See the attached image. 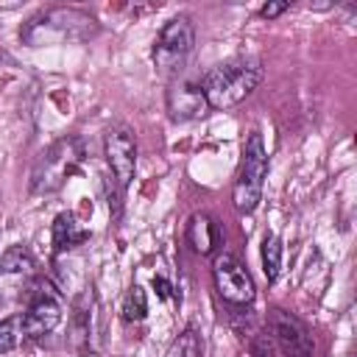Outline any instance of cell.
<instances>
[{
	"label": "cell",
	"mask_w": 357,
	"mask_h": 357,
	"mask_svg": "<svg viewBox=\"0 0 357 357\" xmlns=\"http://www.w3.org/2000/svg\"><path fill=\"white\" fill-rule=\"evenodd\" d=\"M98 31L95 17L81 8H45L33 14L22 28V42L31 47L42 45H64V42H81L89 39Z\"/></svg>",
	"instance_id": "1"
},
{
	"label": "cell",
	"mask_w": 357,
	"mask_h": 357,
	"mask_svg": "<svg viewBox=\"0 0 357 357\" xmlns=\"http://www.w3.org/2000/svg\"><path fill=\"white\" fill-rule=\"evenodd\" d=\"M259 78H262V67L254 59L218 64L215 70H209L201 78V89H204L206 106L209 109H231V106H237L245 95H251V89L259 84Z\"/></svg>",
	"instance_id": "2"
},
{
	"label": "cell",
	"mask_w": 357,
	"mask_h": 357,
	"mask_svg": "<svg viewBox=\"0 0 357 357\" xmlns=\"http://www.w3.org/2000/svg\"><path fill=\"white\" fill-rule=\"evenodd\" d=\"M81 159H84L81 139L64 137V139L53 142L36 159V167H33V176H31L33 192H53V190H59L67 181V176L75 173V167L81 165Z\"/></svg>",
	"instance_id": "3"
},
{
	"label": "cell",
	"mask_w": 357,
	"mask_h": 357,
	"mask_svg": "<svg viewBox=\"0 0 357 357\" xmlns=\"http://www.w3.org/2000/svg\"><path fill=\"white\" fill-rule=\"evenodd\" d=\"M265 173H268V153H265L262 137L257 131H251L248 139H245V151H243L240 178L234 184V206L240 212H251L259 204Z\"/></svg>",
	"instance_id": "4"
},
{
	"label": "cell",
	"mask_w": 357,
	"mask_h": 357,
	"mask_svg": "<svg viewBox=\"0 0 357 357\" xmlns=\"http://www.w3.org/2000/svg\"><path fill=\"white\" fill-rule=\"evenodd\" d=\"M192 42H195V28L190 22V17H173L159 39H156V47H153V64L162 70V73H178L187 61V56L192 53Z\"/></svg>",
	"instance_id": "5"
},
{
	"label": "cell",
	"mask_w": 357,
	"mask_h": 357,
	"mask_svg": "<svg viewBox=\"0 0 357 357\" xmlns=\"http://www.w3.org/2000/svg\"><path fill=\"white\" fill-rule=\"evenodd\" d=\"M25 301H28V310L22 312L25 337H39V335H47V332H53L59 326V321H61V304H59L50 282L31 279Z\"/></svg>",
	"instance_id": "6"
},
{
	"label": "cell",
	"mask_w": 357,
	"mask_h": 357,
	"mask_svg": "<svg viewBox=\"0 0 357 357\" xmlns=\"http://www.w3.org/2000/svg\"><path fill=\"white\" fill-rule=\"evenodd\" d=\"M268 332L282 357H312V337L296 315L273 307L268 312Z\"/></svg>",
	"instance_id": "7"
},
{
	"label": "cell",
	"mask_w": 357,
	"mask_h": 357,
	"mask_svg": "<svg viewBox=\"0 0 357 357\" xmlns=\"http://www.w3.org/2000/svg\"><path fill=\"white\" fill-rule=\"evenodd\" d=\"M212 276H215V287L220 293V298H226L229 304H248L254 298V282L251 273L231 257V254H218L212 262Z\"/></svg>",
	"instance_id": "8"
},
{
	"label": "cell",
	"mask_w": 357,
	"mask_h": 357,
	"mask_svg": "<svg viewBox=\"0 0 357 357\" xmlns=\"http://www.w3.org/2000/svg\"><path fill=\"white\" fill-rule=\"evenodd\" d=\"M31 273H33L31 251L25 245H11L0 257V298H6V301L25 298L28 284H31Z\"/></svg>",
	"instance_id": "9"
},
{
	"label": "cell",
	"mask_w": 357,
	"mask_h": 357,
	"mask_svg": "<svg viewBox=\"0 0 357 357\" xmlns=\"http://www.w3.org/2000/svg\"><path fill=\"white\" fill-rule=\"evenodd\" d=\"M106 162L117 184L128 187V181L134 178V167H137V142H134L131 128L114 126L106 131Z\"/></svg>",
	"instance_id": "10"
},
{
	"label": "cell",
	"mask_w": 357,
	"mask_h": 357,
	"mask_svg": "<svg viewBox=\"0 0 357 357\" xmlns=\"http://www.w3.org/2000/svg\"><path fill=\"white\" fill-rule=\"evenodd\" d=\"M167 109H170L173 120H190V117L204 114L206 98H204V89H201V81H192V78L173 81V86L167 92Z\"/></svg>",
	"instance_id": "11"
},
{
	"label": "cell",
	"mask_w": 357,
	"mask_h": 357,
	"mask_svg": "<svg viewBox=\"0 0 357 357\" xmlns=\"http://www.w3.org/2000/svg\"><path fill=\"white\" fill-rule=\"evenodd\" d=\"M187 240H190L192 251H198V254H212V251L218 248V243H220V229H218V223H215L209 215L195 212V215L190 218V223H187Z\"/></svg>",
	"instance_id": "12"
},
{
	"label": "cell",
	"mask_w": 357,
	"mask_h": 357,
	"mask_svg": "<svg viewBox=\"0 0 357 357\" xmlns=\"http://www.w3.org/2000/svg\"><path fill=\"white\" fill-rule=\"evenodd\" d=\"M86 237H89V234L81 229V223L75 220V215L61 212V215L56 218V223H53V245H56V251H67V248L84 243Z\"/></svg>",
	"instance_id": "13"
},
{
	"label": "cell",
	"mask_w": 357,
	"mask_h": 357,
	"mask_svg": "<svg viewBox=\"0 0 357 357\" xmlns=\"http://www.w3.org/2000/svg\"><path fill=\"white\" fill-rule=\"evenodd\" d=\"M22 340H25L22 315H11V318L0 321V354H3V351H14Z\"/></svg>",
	"instance_id": "14"
},
{
	"label": "cell",
	"mask_w": 357,
	"mask_h": 357,
	"mask_svg": "<svg viewBox=\"0 0 357 357\" xmlns=\"http://www.w3.org/2000/svg\"><path fill=\"white\" fill-rule=\"evenodd\" d=\"M279 265H282V243H279V237L268 234L262 240V268H265L268 282H273L279 276Z\"/></svg>",
	"instance_id": "15"
},
{
	"label": "cell",
	"mask_w": 357,
	"mask_h": 357,
	"mask_svg": "<svg viewBox=\"0 0 357 357\" xmlns=\"http://www.w3.org/2000/svg\"><path fill=\"white\" fill-rule=\"evenodd\" d=\"M123 315H126V321H142V318L148 315V298H145V290H142L139 284H134V287L126 293Z\"/></svg>",
	"instance_id": "16"
},
{
	"label": "cell",
	"mask_w": 357,
	"mask_h": 357,
	"mask_svg": "<svg viewBox=\"0 0 357 357\" xmlns=\"http://www.w3.org/2000/svg\"><path fill=\"white\" fill-rule=\"evenodd\" d=\"M170 357H201V346H198V340H195V332H184V335L176 340Z\"/></svg>",
	"instance_id": "17"
},
{
	"label": "cell",
	"mask_w": 357,
	"mask_h": 357,
	"mask_svg": "<svg viewBox=\"0 0 357 357\" xmlns=\"http://www.w3.org/2000/svg\"><path fill=\"white\" fill-rule=\"evenodd\" d=\"M282 11H287V3H265L262 6V17H268V20L271 17H279Z\"/></svg>",
	"instance_id": "18"
},
{
	"label": "cell",
	"mask_w": 357,
	"mask_h": 357,
	"mask_svg": "<svg viewBox=\"0 0 357 357\" xmlns=\"http://www.w3.org/2000/svg\"><path fill=\"white\" fill-rule=\"evenodd\" d=\"M153 287H156V293H159L162 298H170V284H167L162 276H153Z\"/></svg>",
	"instance_id": "19"
}]
</instances>
